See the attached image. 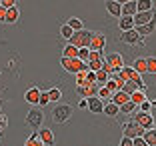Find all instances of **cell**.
Here are the masks:
<instances>
[{"label":"cell","mask_w":156,"mask_h":146,"mask_svg":"<svg viewBox=\"0 0 156 146\" xmlns=\"http://www.w3.org/2000/svg\"><path fill=\"white\" fill-rule=\"evenodd\" d=\"M62 58H78V48L72 44H66L62 50Z\"/></svg>","instance_id":"obj_21"},{"label":"cell","mask_w":156,"mask_h":146,"mask_svg":"<svg viewBox=\"0 0 156 146\" xmlns=\"http://www.w3.org/2000/svg\"><path fill=\"white\" fill-rule=\"evenodd\" d=\"M106 10L110 12V16H122V4L120 2H116V0H108L106 2Z\"/></svg>","instance_id":"obj_15"},{"label":"cell","mask_w":156,"mask_h":146,"mask_svg":"<svg viewBox=\"0 0 156 146\" xmlns=\"http://www.w3.org/2000/svg\"><path fill=\"white\" fill-rule=\"evenodd\" d=\"M134 70H136L140 76L142 74H146L148 72V66H146V58H136V62H134V66H132Z\"/></svg>","instance_id":"obj_20"},{"label":"cell","mask_w":156,"mask_h":146,"mask_svg":"<svg viewBox=\"0 0 156 146\" xmlns=\"http://www.w3.org/2000/svg\"><path fill=\"white\" fill-rule=\"evenodd\" d=\"M146 66H148V74H156V58L154 56L146 58Z\"/></svg>","instance_id":"obj_36"},{"label":"cell","mask_w":156,"mask_h":146,"mask_svg":"<svg viewBox=\"0 0 156 146\" xmlns=\"http://www.w3.org/2000/svg\"><path fill=\"white\" fill-rule=\"evenodd\" d=\"M118 28H120L122 32L132 30V28H134V16H120V20H118Z\"/></svg>","instance_id":"obj_18"},{"label":"cell","mask_w":156,"mask_h":146,"mask_svg":"<svg viewBox=\"0 0 156 146\" xmlns=\"http://www.w3.org/2000/svg\"><path fill=\"white\" fill-rule=\"evenodd\" d=\"M112 102H114L116 106H124L126 104V102H130V94H126V92H122V90H118V92H114V94H112V98H110Z\"/></svg>","instance_id":"obj_14"},{"label":"cell","mask_w":156,"mask_h":146,"mask_svg":"<svg viewBox=\"0 0 156 146\" xmlns=\"http://www.w3.org/2000/svg\"><path fill=\"white\" fill-rule=\"evenodd\" d=\"M130 102H134V104L136 106H140L142 104V102H146V94H144V92H134V94H130Z\"/></svg>","instance_id":"obj_25"},{"label":"cell","mask_w":156,"mask_h":146,"mask_svg":"<svg viewBox=\"0 0 156 146\" xmlns=\"http://www.w3.org/2000/svg\"><path fill=\"white\" fill-rule=\"evenodd\" d=\"M50 102V98H48V92H40V100H38V104L40 106H46Z\"/></svg>","instance_id":"obj_41"},{"label":"cell","mask_w":156,"mask_h":146,"mask_svg":"<svg viewBox=\"0 0 156 146\" xmlns=\"http://www.w3.org/2000/svg\"><path fill=\"white\" fill-rule=\"evenodd\" d=\"M122 92H126V94H134V92H138V86H136V82H132V80H128V82H124V86H122Z\"/></svg>","instance_id":"obj_29"},{"label":"cell","mask_w":156,"mask_h":146,"mask_svg":"<svg viewBox=\"0 0 156 146\" xmlns=\"http://www.w3.org/2000/svg\"><path fill=\"white\" fill-rule=\"evenodd\" d=\"M88 110H90V112H94V114H98V112H104V102H102L98 96H94V98H88Z\"/></svg>","instance_id":"obj_12"},{"label":"cell","mask_w":156,"mask_h":146,"mask_svg":"<svg viewBox=\"0 0 156 146\" xmlns=\"http://www.w3.org/2000/svg\"><path fill=\"white\" fill-rule=\"evenodd\" d=\"M104 44H106L104 34H100V32H94V34H92V40H90V50L100 52L102 48H104Z\"/></svg>","instance_id":"obj_11"},{"label":"cell","mask_w":156,"mask_h":146,"mask_svg":"<svg viewBox=\"0 0 156 146\" xmlns=\"http://www.w3.org/2000/svg\"><path fill=\"white\" fill-rule=\"evenodd\" d=\"M134 122H138L140 126L144 128V130H150V128H154V118H152V114L150 112H140L138 110L136 114H134Z\"/></svg>","instance_id":"obj_5"},{"label":"cell","mask_w":156,"mask_h":146,"mask_svg":"<svg viewBox=\"0 0 156 146\" xmlns=\"http://www.w3.org/2000/svg\"><path fill=\"white\" fill-rule=\"evenodd\" d=\"M60 64L66 72H72V74H78V72H86L88 70V64H84L82 60L78 58H60Z\"/></svg>","instance_id":"obj_1"},{"label":"cell","mask_w":156,"mask_h":146,"mask_svg":"<svg viewBox=\"0 0 156 146\" xmlns=\"http://www.w3.org/2000/svg\"><path fill=\"white\" fill-rule=\"evenodd\" d=\"M144 132H146V130H144L138 122H134V120H130V122H126L122 126L124 138H130V140H134V138H138V136H144Z\"/></svg>","instance_id":"obj_4"},{"label":"cell","mask_w":156,"mask_h":146,"mask_svg":"<svg viewBox=\"0 0 156 146\" xmlns=\"http://www.w3.org/2000/svg\"><path fill=\"white\" fill-rule=\"evenodd\" d=\"M88 72V70H86ZM86 72H78L76 74V86H86Z\"/></svg>","instance_id":"obj_38"},{"label":"cell","mask_w":156,"mask_h":146,"mask_svg":"<svg viewBox=\"0 0 156 146\" xmlns=\"http://www.w3.org/2000/svg\"><path fill=\"white\" fill-rule=\"evenodd\" d=\"M60 96H62V92H60L58 88H50V90H48V98H50V102H58Z\"/></svg>","instance_id":"obj_33"},{"label":"cell","mask_w":156,"mask_h":146,"mask_svg":"<svg viewBox=\"0 0 156 146\" xmlns=\"http://www.w3.org/2000/svg\"><path fill=\"white\" fill-rule=\"evenodd\" d=\"M108 78H110V76H108L104 70H98V72H96V84H98V86H104V84L108 82Z\"/></svg>","instance_id":"obj_30"},{"label":"cell","mask_w":156,"mask_h":146,"mask_svg":"<svg viewBox=\"0 0 156 146\" xmlns=\"http://www.w3.org/2000/svg\"><path fill=\"white\" fill-rule=\"evenodd\" d=\"M60 34H62V38H68V40H70V38H72V34H74V30L68 26V24H64V26L60 28Z\"/></svg>","instance_id":"obj_37"},{"label":"cell","mask_w":156,"mask_h":146,"mask_svg":"<svg viewBox=\"0 0 156 146\" xmlns=\"http://www.w3.org/2000/svg\"><path fill=\"white\" fill-rule=\"evenodd\" d=\"M138 12V2L136 0H128L122 4V16H134Z\"/></svg>","instance_id":"obj_13"},{"label":"cell","mask_w":156,"mask_h":146,"mask_svg":"<svg viewBox=\"0 0 156 146\" xmlns=\"http://www.w3.org/2000/svg\"><path fill=\"white\" fill-rule=\"evenodd\" d=\"M68 26L72 28L74 32L84 30V24H82V20H80V18H70V20H68Z\"/></svg>","instance_id":"obj_27"},{"label":"cell","mask_w":156,"mask_h":146,"mask_svg":"<svg viewBox=\"0 0 156 146\" xmlns=\"http://www.w3.org/2000/svg\"><path fill=\"white\" fill-rule=\"evenodd\" d=\"M18 16H20V12H18V6H14V8L6 10V22H8V24H14L16 20H18Z\"/></svg>","instance_id":"obj_22"},{"label":"cell","mask_w":156,"mask_h":146,"mask_svg":"<svg viewBox=\"0 0 156 146\" xmlns=\"http://www.w3.org/2000/svg\"><path fill=\"white\" fill-rule=\"evenodd\" d=\"M24 146H44V142L38 138V132H36V134H32V136H28V138H26Z\"/></svg>","instance_id":"obj_26"},{"label":"cell","mask_w":156,"mask_h":146,"mask_svg":"<svg viewBox=\"0 0 156 146\" xmlns=\"http://www.w3.org/2000/svg\"><path fill=\"white\" fill-rule=\"evenodd\" d=\"M154 30H156V18L150 20L148 24H144V26H138V28H136V32L140 34V38H144V36H148V34H152Z\"/></svg>","instance_id":"obj_19"},{"label":"cell","mask_w":156,"mask_h":146,"mask_svg":"<svg viewBox=\"0 0 156 146\" xmlns=\"http://www.w3.org/2000/svg\"><path fill=\"white\" fill-rule=\"evenodd\" d=\"M104 114H108V116H116V114H120V108L110 100V102H106V104H104Z\"/></svg>","instance_id":"obj_24"},{"label":"cell","mask_w":156,"mask_h":146,"mask_svg":"<svg viewBox=\"0 0 156 146\" xmlns=\"http://www.w3.org/2000/svg\"><path fill=\"white\" fill-rule=\"evenodd\" d=\"M0 22H6V10L0 6Z\"/></svg>","instance_id":"obj_46"},{"label":"cell","mask_w":156,"mask_h":146,"mask_svg":"<svg viewBox=\"0 0 156 146\" xmlns=\"http://www.w3.org/2000/svg\"><path fill=\"white\" fill-rule=\"evenodd\" d=\"M132 142H134V146H148V144H146V140H144L142 136H138V138H134Z\"/></svg>","instance_id":"obj_43"},{"label":"cell","mask_w":156,"mask_h":146,"mask_svg":"<svg viewBox=\"0 0 156 146\" xmlns=\"http://www.w3.org/2000/svg\"><path fill=\"white\" fill-rule=\"evenodd\" d=\"M6 126H8V118L4 114H0V130H4Z\"/></svg>","instance_id":"obj_44"},{"label":"cell","mask_w":156,"mask_h":146,"mask_svg":"<svg viewBox=\"0 0 156 146\" xmlns=\"http://www.w3.org/2000/svg\"><path fill=\"white\" fill-rule=\"evenodd\" d=\"M72 106L70 104H58L56 108H52V118H54V122L58 124H64L66 120H70V116H72Z\"/></svg>","instance_id":"obj_3"},{"label":"cell","mask_w":156,"mask_h":146,"mask_svg":"<svg viewBox=\"0 0 156 146\" xmlns=\"http://www.w3.org/2000/svg\"><path fill=\"white\" fill-rule=\"evenodd\" d=\"M98 98H100V100L102 102H104V100H108V98H112V94H110V92H108V88H106V86H100V90H98Z\"/></svg>","instance_id":"obj_35"},{"label":"cell","mask_w":156,"mask_h":146,"mask_svg":"<svg viewBox=\"0 0 156 146\" xmlns=\"http://www.w3.org/2000/svg\"><path fill=\"white\" fill-rule=\"evenodd\" d=\"M90 40H92V32L80 30V32H74L72 34V38L68 40V44L76 46V48H90Z\"/></svg>","instance_id":"obj_2"},{"label":"cell","mask_w":156,"mask_h":146,"mask_svg":"<svg viewBox=\"0 0 156 146\" xmlns=\"http://www.w3.org/2000/svg\"><path fill=\"white\" fill-rule=\"evenodd\" d=\"M104 62H108V64H110V66H112V70H114L116 74H118L120 70L124 68V60H122V56H120L118 52H112V54H108V56L104 58Z\"/></svg>","instance_id":"obj_7"},{"label":"cell","mask_w":156,"mask_h":146,"mask_svg":"<svg viewBox=\"0 0 156 146\" xmlns=\"http://www.w3.org/2000/svg\"><path fill=\"white\" fill-rule=\"evenodd\" d=\"M150 10H152L150 0H140V2H138V12H150Z\"/></svg>","instance_id":"obj_31"},{"label":"cell","mask_w":156,"mask_h":146,"mask_svg":"<svg viewBox=\"0 0 156 146\" xmlns=\"http://www.w3.org/2000/svg\"><path fill=\"white\" fill-rule=\"evenodd\" d=\"M156 16H154V12H136L134 14V28H138V26H144V24H148L150 20H154Z\"/></svg>","instance_id":"obj_10"},{"label":"cell","mask_w":156,"mask_h":146,"mask_svg":"<svg viewBox=\"0 0 156 146\" xmlns=\"http://www.w3.org/2000/svg\"><path fill=\"white\" fill-rule=\"evenodd\" d=\"M136 108H138V106L134 104V102H126L124 106H120V112H122V114H134Z\"/></svg>","instance_id":"obj_28"},{"label":"cell","mask_w":156,"mask_h":146,"mask_svg":"<svg viewBox=\"0 0 156 146\" xmlns=\"http://www.w3.org/2000/svg\"><path fill=\"white\" fill-rule=\"evenodd\" d=\"M142 138L146 140L148 146H156V128H150V130H146Z\"/></svg>","instance_id":"obj_23"},{"label":"cell","mask_w":156,"mask_h":146,"mask_svg":"<svg viewBox=\"0 0 156 146\" xmlns=\"http://www.w3.org/2000/svg\"><path fill=\"white\" fill-rule=\"evenodd\" d=\"M38 138L44 142V146H54V134L48 128H42L40 132H38Z\"/></svg>","instance_id":"obj_16"},{"label":"cell","mask_w":156,"mask_h":146,"mask_svg":"<svg viewBox=\"0 0 156 146\" xmlns=\"http://www.w3.org/2000/svg\"><path fill=\"white\" fill-rule=\"evenodd\" d=\"M102 64H104V60H94V62H88V70L96 74L98 70H102Z\"/></svg>","instance_id":"obj_32"},{"label":"cell","mask_w":156,"mask_h":146,"mask_svg":"<svg viewBox=\"0 0 156 146\" xmlns=\"http://www.w3.org/2000/svg\"><path fill=\"white\" fill-rule=\"evenodd\" d=\"M122 42H126V44H130V46H136V44H142L144 38H140L136 28H132V30H128V32H122Z\"/></svg>","instance_id":"obj_8"},{"label":"cell","mask_w":156,"mask_h":146,"mask_svg":"<svg viewBox=\"0 0 156 146\" xmlns=\"http://www.w3.org/2000/svg\"><path fill=\"white\" fill-rule=\"evenodd\" d=\"M42 120H44V114L40 108H30V112L26 114V124H30L32 128H40Z\"/></svg>","instance_id":"obj_6"},{"label":"cell","mask_w":156,"mask_h":146,"mask_svg":"<svg viewBox=\"0 0 156 146\" xmlns=\"http://www.w3.org/2000/svg\"><path fill=\"white\" fill-rule=\"evenodd\" d=\"M0 6H2V8L4 10H10V8H14V0H0Z\"/></svg>","instance_id":"obj_40"},{"label":"cell","mask_w":156,"mask_h":146,"mask_svg":"<svg viewBox=\"0 0 156 146\" xmlns=\"http://www.w3.org/2000/svg\"><path fill=\"white\" fill-rule=\"evenodd\" d=\"M88 56H90V48H78V60H82V62L86 64Z\"/></svg>","instance_id":"obj_34"},{"label":"cell","mask_w":156,"mask_h":146,"mask_svg":"<svg viewBox=\"0 0 156 146\" xmlns=\"http://www.w3.org/2000/svg\"><path fill=\"white\" fill-rule=\"evenodd\" d=\"M138 108H140V112H150V110H152V102L146 100V102H142V104L138 106Z\"/></svg>","instance_id":"obj_42"},{"label":"cell","mask_w":156,"mask_h":146,"mask_svg":"<svg viewBox=\"0 0 156 146\" xmlns=\"http://www.w3.org/2000/svg\"><path fill=\"white\" fill-rule=\"evenodd\" d=\"M78 108H88V100L86 98H82V100L78 102Z\"/></svg>","instance_id":"obj_47"},{"label":"cell","mask_w":156,"mask_h":146,"mask_svg":"<svg viewBox=\"0 0 156 146\" xmlns=\"http://www.w3.org/2000/svg\"><path fill=\"white\" fill-rule=\"evenodd\" d=\"M76 90H78V94L82 96V98H94V96L98 94V90H100V86L98 84H86V86H76Z\"/></svg>","instance_id":"obj_9"},{"label":"cell","mask_w":156,"mask_h":146,"mask_svg":"<svg viewBox=\"0 0 156 146\" xmlns=\"http://www.w3.org/2000/svg\"><path fill=\"white\" fill-rule=\"evenodd\" d=\"M24 98H26L28 104H38V100H40V90H38V88H28V90L24 92Z\"/></svg>","instance_id":"obj_17"},{"label":"cell","mask_w":156,"mask_h":146,"mask_svg":"<svg viewBox=\"0 0 156 146\" xmlns=\"http://www.w3.org/2000/svg\"><path fill=\"white\" fill-rule=\"evenodd\" d=\"M94 60H104V58H102V52H94V50H90L88 62H94ZM88 62H86V64H88Z\"/></svg>","instance_id":"obj_39"},{"label":"cell","mask_w":156,"mask_h":146,"mask_svg":"<svg viewBox=\"0 0 156 146\" xmlns=\"http://www.w3.org/2000/svg\"><path fill=\"white\" fill-rule=\"evenodd\" d=\"M120 146H134V142L130 140V138H122V140H120Z\"/></svg>","instance_id":"obj_45"}]
</instances>
